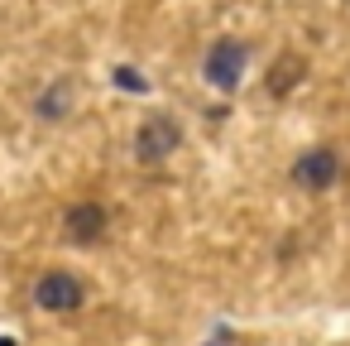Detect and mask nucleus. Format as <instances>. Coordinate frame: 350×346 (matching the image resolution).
I'll use <instances>...</instances> for the list:
<instances>
[{
    "mask_svg": "<svg viewBox=\"0 0 350 346\" xmlns=\"http://www.w3.org/2000/svg\"><path fill=\"white\" fill-rule=\"evenodd\" d=\"M245 58H250V49L240 44V39H221V44H211V53H206V82L216 87V92H235V82H240V73H245Z\"/></svg>",
    "mask_w": 350,
    "mask_h": 346,
    "instance_id": "nucleus-1",
    "label": "nucleus"
},
{
    "mask_svg": "<svg viewBox=\"0 0 350 346\" xmlns=\"http://www.w3.org/2000/svg\"><path fill=\"white\" fill-rule=\"evenodd\" d=\"M178 140H183V125H178L173 116H149V121L139 125V135H135V154H139L144 164H159V159H168V154L178 149Z\"/></svg>",
    "mask_w": 350,
    "mask_h": 346,
    "instance_id": "nucleus-2",
    "label": "nucleus"
},
{
    "mask_svg": "<svg viewBox=\"0 0 350 346\" xmlns=\"http://www.w3.org/2000/svg\"><path fill=\"white\" fill-rule=\"evenodd\" d=\"M340 178V154L336 149H307L297 164H293V183L297 188H307V193H321V188H331Z\"/></svg>",
    "mask_w": 350,
    "mask_h": 346,
    "instance_id": "nucleus-3",
    "label": "nucleus"
},
{
    "mask_svg": "<svg viewBox=\"0 0 350 346\" xmlns=\"http://www.w3.org/2000/svg\"><path fill=\"white\" fill-rule=\"evenodd\" d=\"M34 303L49 308V312H77L82 308V284L72 274H63V269H49L39 279V288H34Z\"/></svg>",
    "mask_w": 350,
    "mask_h": 346,
    "instance_id": "nucleus-4",
    "label": "nucleus"
},
{
    "mask_svg": "<svg viewBox=\"0 0 350 346\" xmlns=\"http://www.w3.org/2000/svg\"><path fill=\"white\" fill-rule=\"evenodd\" d=\"M106 207H96V202H77V207H68V217H63V231H68V240H77V245H92V240H101L106 236Z\"/></svg>",
    "mask_w": 350,
    "mask_h": 346,
    "instance_id": "nucleus-5",
    "label": "nucleus"
},
{
    "mask_svg": "<svg viewBox=\"0 0 350 346\" xmlns=\"http://www.w3.org/2000/svg\"><path fill=\"white\" fill-rule=\"evenodd\" d=\"M302 77H307V58H302V53H283V58L269 68L264 92H269V97H288V92H293Z\"/></svg>",
    "mask_w": 350,
    "mask_h": 346,
    "instance_id": "nucleus-6",
    "label": "nucleus"
},
{
    "mask_svg": "<svg viewBox=\"0 0 350 346\" xmlns=\"http://www.w3.org/2000/svg\"><path fill=\"white\" fill-rule=\"evenodd\" d=\"M68 106H72V82H68V77H58V82L39 97V116H44V121H63V116H68Z\"/></svg>",
    "mask_w": 350,
    "mask_h": 346,
    "instance_id": "nucleus-7",
    "label": "nucleus"
},
{
    "mask_svg": "<svg viewBox=\"0 0 350 346\" xmlns=\"http://www.w3.org/2000/svg\"><path fill=\"white\" fill-rule=\"evenodd\" d=\"M111 77H116V87H125V92H144V77H139L135 68H116Z\"/></svg>",
    "mask_w": 350,
    "mask_h": 346,
    "instance_id": "nucleus-8",
    "label": "nucleus"
},
{
    "mask_svg": "<svg viewBox=\"0 0 350 346\" xmlns=\"http://www.w3.org/2000/svg\"><path fill=\"white\" fill-rule=\"evenodd\" d=\"M0 346H15V341H0Z\"/></svg>",
    "mask_w": 350,
    "mask_h": 346,
    "instance_id": "nucleus-9",
    "label": "nucleus"
}]
</instances>
